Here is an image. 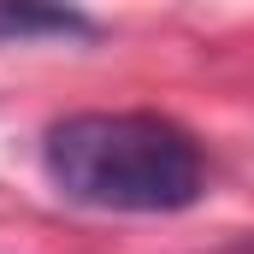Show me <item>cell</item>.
<instances>
[{"mask_svg":"<svg viewBox=\"0 0 254 254\" xmlns=\"http://www.w3.org/2000/svg\"><path fill=\"white\" fill-rule=\"evenodd\" d=\"M231 254H254V243H243V249H231Z\"/></svg>","mask_w":254,"mask_h":254,"instance_id":"3","label":"cell"},{"mask_svg":"<svg viewBox=\"0 0 254 254\" xmlns=\"http://www.w3.org/2000/svg\"><path fill=\"white\" fill-rule=\"evenodd\" d=\"M42 172L65 201L95 213H184L207 195V148L172 113L95 107L42 130Z\"/></svg>","mask_w":254,"mask_h":254,"instance_id":"1","label":"cell"},{"mask_svg":"<svg viewBox=\"0 0 254 254\" xmlns=\"http://www.w3.org/2000/svg\"><path fill=\"white\" fill-rule=\"evenodd\" d=\"M54 36H95V18H83L77 6L0 0V48H6V42H54Z\"/></svg>","mask_w":254,"mask_h":254,"instance_id":"2","label":"cell"}]
</instances>
